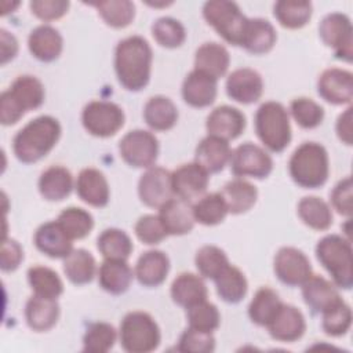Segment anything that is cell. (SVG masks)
I'll return each instance as SVG.
<instances>
[{
    "label": "cell",
    "instance_id": "cell-53",
    "mask_svg": "<svg viewBox=\"0 0 353 353\" xmlns=\"http://www.w3.org/2000/svg\"><path fill=\"white\" fill-rule=\"evenodd\" d=\"M137 237L148 245H154L163 241L168 234L159 218V215H142L134 226Z\"/></svg>",
    "mask_w": 353,
    "mask_h": 353
},
{
    "label": "cell",
    "instance_id": "cell-30",
    "mask_svg": "<svg viewBox=\"0 0 353 353\" xmlns=\"http://www.w3.org/2000/svg\"><path fill=\"white\" fill-rule=\"evenodd\" d=\"M230 65L228 50L215 41L201 44L194 54V69L200 70L214 79L222 77Z\"/></svg>",
    "mask_w": 353,
    "mask_h": 353
},
{
    "label": "cell",
    "instance_id": "cell-3",
    "mask_svg": "<svg viewBox=\"0 0 353 353\" xmlns=\"http://www.w3.org/2000/svg\"><path fill=\"white\" fill-rule=\"evenodd\" d=\"M43 83L30 74L18 76L11 87L0 97V121L3 125H12L29 110L40 108L44 102Z\"/></svg>",
    "mask_w": 353,
    "mask_h": 353
},
{
    "label": "cell",
    "instance_id": "cell-24",
    "mask_svg": "<svg viewBox=\"0 0 353 353\" xmlns=\"http://www.w3.org/2000/svg\"><path fill=\"white\" fill-rule=\"evenodd\" d=\"M59 312L57 299L33 294L25 305V320L30 330L44 332L57 324Z\"/></svg>",
    "mask_w": 353,
    "mask_h": 353
},
{
    "label": "cell",
    "instance_id": "cell-28",
    "mask_svg": "<svg viewBox=\"0 0 353 353\" xmlns=\"http://www.w3.org/2000/svg\"><path fill=\"white\" fill-rule=\"evenodd\" d=\"M230 156L232 150L226 141L207 135L196 148L194 163L208 174H215L223 170V167L230 161Z\"/></svg>",
    "mask_w": 353,
    "mask_h": 353
},
{
    "label": "cell",
    "instance_id": "cell-22",
    "mask_svg": "<svg viewBox=\"0 0 353 353\" xmlns=\"http://www.w3.org/2000/svg\"><path fill=\"white\" fill-rule=\"evenodd\" d=\"M218 92L216 79L193 69L182 83V98L192 108H207L214 103Z\"/></svg>",
    "mask_w": 353,
    "mask_h": 353
},
{
    "label": "cell",
    "instance_id": "cell-2",
    "mask_svg": "<svg viewBox=\"0 0 353 353\" xmlns=\"http://www.w3.org/2000/svg\"><path fill=\"white\" fill-rule=\"evenodd\" d=\"M61 124L52 116H39L21 128L12 139L15 157L25 163H36L47 156L61 137Z\"/></svg>",
    "mask_w": 353,
    "mask_h": 353
},
{
    "label": "cell",
    "instance_id": "cell-36",
    "mask_svg": "<svg viewBox=\"0 0 353 353\" xmlns=\"http://www.w3.org/2000/svg\"><path fill=\"white\" fill-rule=\"evenodd\" d=\"M216 294L228 303H239L247 294L248 283L244 273L233 266L228 265L215 279Z\"/></svg>",
    "mask_w": 353,
    "mask_h": 353
},
{
    "label": "cell",
    "instance_id": "cell-5",
    "mask_svg": "<svg viewBox=\"0 0 353 353\" xmlns=\"http://www.w3.org/2000/svg\"><path fill=\"white\" fill-rule=\"evenodd\" d=\"M316 256L338 288H352L353 256L349 239H345L339 234L324 236L316 245Z\"/></svg>",
    "mask_w": 353,
    "mask_h": 353
},
{
    "label": "cell",
    "instance_id": "cell-8",
    "mask_svg": "<svg viewBox=\"0 0 353 353\" xmlns=\"http://www.w3.org/2000/svg\"><path fill=\"white\" fill-rule=\"evenodd\" d=\"M203 17L225 41L243 46L248 18L234 1L210 0L203 6Z\"/></svg>",
    "mask_w": 353,
    "mask_h": 353
},
{
    "label": "cell",
    "instance_id": "cell-40",
    "mask_svg": "<svg viewBox=\"0 0 353 353\" xmlns=\"http://www.w3.org/2000/svg\"><path fill=\"white\" fill-rule=\"evenodd\" d=\"M279 294L270 287H261L248 306V316L256 325L266 327L281 306Z\"/></svg>",
    "mask_w": 353,
    "mask_h": 353
},
{
    "label": "cell",
    "instance_id": "cell-19",
    "mask_svg": "<svg viewBox=\"0 0 353 353\" xmlns=\"http://www.w3.org/2000/svg\"><path fill=\"white\" fill-rule=\"evenodd\" d=\"M205 128L208 135L228 142L241 135L245 128V116L237 108L222 105L207 116Z\"/></svg>",
    "mask_w": 353,
    "mask_h": 353
},
{
    "label": "cell",
    "instance_id": "cell-16",
    "mask_svg": "<svg viewBox=\"0 0 353 353\" xmlns=\"http://www.w3.org/2000/svg\"><path fill=\"white\" fill-rule=\"evenodd\" d=\"M317 92L328 103H350L353 99V74L339 68L325 69L317 80Z\"/></svg>",
    "mask_w": 353,
    "mask_h": 353
},
{
    "label": "cell",
    "instance_id": "cell-14",
    "mask_svg": "<svg viewBox=\"0 0 353 353\" xmlns=\"http://www.w3.org/2000/svg\"><path fill=\"white\" fill-rule=\"evenodd\" d=\"M138 196L145 205L160 208L174 197L171 172L161 167H149L138 181Z\"/></svg>",
    "mask_w": 353,
    "mask_h": 353
},
{
    "label": "cell",
    "instance_id": "cell-27",
    "mask_svg": "<svg viewBox=\"0 0 353 353\" xmlns=\"http://www.w3.org/2000/svg\"><path fill=\"white\" fill-rule=\"evenodd\" d=\"M168 270V256L163 251L149 250L138 258L134 274L143 287H157L164 283Z\"/></svg>",
    "mask_w": 353,
    "mask_h": 353
},
{
    "label": "cell",
    "instance_id": "cell-15",
    "mask_svg": "<svg viewBox=\"0 0 353 353\" xmlns=\"http://www.w3.org/2000/svg\"><path fill=\"white\" fill-rule=\"evenodd\" d=\"M208 182V172L194 161L182 164L174 172H171V185L174 196L189 203L204 194Z\"/></svg>",
    "mask_w": 353,
    "mask_h": 353
},
{
    "label": "cell",
    "instance_id": "cell-46",
    "mask_svg": "<svg viewBox=\"0 0 353 353\" xmlns=\"http://www.w3.org/2000/svg\"><path fill=\"white\" fill-rule=\"evenodd\" d=\"M321 316V328L330 336H342L352 325V309L342 298L327 307Z\"/></svg>",
    "mask_w": 353,
    "mask_h": 353
},
{
    "label": "cell",
    "instance_id": "cell-10",
    "mask_svg": "<svg viewBox=\"0 0 353 353\" xmlns=\"http://www.w3.org/2000/svg\"><path fill=\"white\" fill-rule=\"evenodd\" d=\"M321 41L332 48L335 57L345 62L353 59V29L347 15L331 12L325 15L319 25Z\"/></svg>",
    "mask_w": 353,
    "mask_h": 353
},
{
    "label": "cell",
    "instance_id": "cell-20",
    "mask_svg": "<svg viewBox=\"0 0 353 353\" xmlns=\"http://www.w3.org/2000/svg\"><path fill=\"white\" fill-rule=\"evenodd\" d=\"M270 336L280 342H295L305 334L306 321L302 312L292 306L281 303L280 309L266 325Z\"/></svg>",
    "mask_w": 353,
    "mask_h": 353
},
{
    "label": "cell",
    "instance_id": "cell-1",
    "mask_svg": "<svg viewBox=\"0 0 353 353\" xmlns=\"http://www.w3.org/2000/svg\"><path fill=\"white\" fill-rule=\"evenodd\" d=\"M152 48L142 36L120 40L114 50V70L127 91H141L150 80Z\"/></svg>",
    "mask_w": 353,
    "mask_h": 353
},
{
    "label": "cell",
    "instance_id": "cell-49",
    "mask_svg": "<svg viewBox=\"0 0 353 353\" xmlns=\"http://www.w3.org/2000/svg\"><path fill=\"white\" fill-rule=\"evenodd\" d=\"M152 36L156 43L165 48L181 47L186 39L183 25L171 17H161L152 25Z\"/></svg>",
    "mask_w": 353,
    "mask_h": 353
},
{
    "label": "cell",
    "instance_id": "cell-51",
    "mask_svg": "<svg viewBox=\"0 0 353 353\" xmlns=\"http://www.w3.org/2000/svg\"><path fill=\"white\" fill-rule=\"evenodd\" d=\"M186 319L190 328L214 332L221 324L218 307L207 299L186 309Z\"/></svg>",
    "mask_w": 353,
    "mask_h": 353
},
{
    "label": "cell",
    "instance_id": "cell-57",
    "mask_svg": "<svg viewBox=\"0 0 353 353\" xmlns=\"http://www.w3.org/2000/svg\"><path fill=\"white\" fill-rule=\"evenodd\" d=\"M336 135L338 138L347 146L352 145L353 142V132H352V106H349L343 113L339 114L338 120H336Z\"/></svg>",
    "mask_w": 353,
    "mask_h": 353
},
{
    "label": "cell",
    "instance_id": "cell-26",
    "mask_svg": "<svg viewBox=\"0 0 353 353\" xmlns=\"http://www.w3.org/2000/svg\"><path fill=\"white\" fill-rule=\"evenodd\" d=\"M302 296L314 314L323 313L327 307L341 299L336 285L319 274H312L302 284Z\"/></svg>",
    "mask_w": 353,
    "mask_h": 353
},
{
    "label": "cell",
    "instance_id": "cell-18",
    "mask_svg": "<svg viewBox=\"0 0 353 353\" xmlns=\"http://www.w3.org/2000/svg\"><path fill=\"white\" fill-rule=\"evenodd\" d=\"M36 248L54 259H65L73 251V240L58 221H50L37 228L33 237Z\"/></svg>",
    "mask_w": 353,
    "mask_h": 353
},
{
    "label": "cell",
    "instance_id": "cell-32",
    "mask_svg": "<svg viewBox=\"0 0 353 353\" xmlns=\"http://www.w3.org/2000/svg\"><path fill=\"white\" fill-rule=\"evenodd\" d=\"M73 189V176L62 165H51L39 178V192L48 201L66 199Z\"/></svg>",
    "mask_w": 353,
    "mask_h": 353
},
{
    "label": "cell",
    "instance_id": "cell-25",
    "mask_svg": "<svg viewBox=\"0 0 353 353\" xmlns=\"http://www.w3.org/2000/svg\"><path fill=\"white\" fill-rule=\"evenodd\" d=\"M30 54L41 62L55 61L63 48L61 33L51 25H40L34 28L28 37Z\"/></svg>",
    "mask_w": 353,
    "mask_h": 353
},
{
    "label": "cell",
    "instance_id": "cell-7",
    "mask_svg": "<svg viewBox=\"0 0 353 353\" xmlns=\"http://www.w3.org/2000/svg\"><path fill=\"white\" fill-rule=\"evenodd\" d=\"M121 347L128 353H149L159 347L161 334L154 319L141 310L127 313L119 330Z\"/></svg>",
    "mask_w": 353,
    "mask_h": 353
},
{
    "label": "cell",
    "instance_id": "cell-29",
    "mask_svg": "<svg viewBox=\"0 0 353 353\" xmlns=\"http://www.w3.org/2000/svg\"><path fill=\"white\" fill-rule=\"evenodd\" d=\"M134 276L127 261L105 259L99 266L98 283L103 291L112 295H120L130 288Z\"/></svg>",
    "mask_w": 353,
    "mask_h": 353
},
{
    "label": "cell",
    "instance_id": "cell-54",
    "mask_svg": "<svg viewBox=\"0 0 353 353\" xmlns=\"http://www.w3.org/2000/svg\"><path fill=\"white\" fill-rule=\"evenodd\" d=\"M69 6L65 0H33L29 4L32 14L41 21L59 19L68 12Z\"/></svg>",
    "mask_w": 353,
    "mask_h": 353
},
{
    "label": "cell",
    "instance_id": "cell-34",
    "mask_svg": "<svg viewBox=\"0 0 353 353\" xmlns=\"http://www.w3.org/2000/svg\"><path fill=\"white\" fill-rule=\"evenodd\" d=\"M276 40V30L268 19L252 18L248 19L241 47L254 55H262L273 48Z\"/></svg>",
    "mask_w": 353,
    "mask_h": 353
},
{
    "label": "cell",
    "instance_id": "cell-21",
    "mask_svg": "<svg viewBox=\"0 0 353 353\" xmlns=\"http://www.w3.org/2000/svg\"><path fill=\"white\" fill-rule=\"evenodd\" d=\"M159 218L167 234L182 236L194 226L193 205L179 197H172L159 208Z\"/></svg>",
    "mask_w": 353,
    "mask_h": 353
},
{
    "label": "cell",
    "instance_id": "cell-39",
    "mask_svg": "<svg viewBox=\"0 0 353 353\" xmlns=\"http://www.w3.org/2000/svg\"><path fill=\"white\" fill-rule=\"evenodd\" d=\"M313 7L310 1L280 0L273 6V14L279 23L287 29H301L312 18Z\"/></svg>",
    "mask_w": 353,
    "mask_h": 353
},
{
    "label": "cell",
    "instance_id": "cell-33",
    "mask_svg": "<svg viewBox=\"0 0 353 353\" xmlns=\"http://www.w3.org/2000/svg\"><path fill=\"white\" fill-rule=\"evenodd\" d=\"M143 120L154 131H168L178 121V109L168 97L156 95L145 103Z\"/></svg>",
    "mask_w": 353,
    "mask_h": 353
},
{
    "label": "cell",
    "instance_id": "cell-45",
    "mask_svg": "<svg viewBox=\"0 0 353 353\" xmlns=\"http://www.w3.org/2000/svg\"><path fill=\"white\" fill-rule=\"evenodd\" d=\"M57 221L72 240L84 239L85 236L90 234V232L94 228L92 215L80 207L65 208L58 215Z\"/></svg>",
    "mask_w": 353,
    "mask_h": 353
},
{
    "label": "cell",
    "instance_id": "cell-58",
    "mask_svg": "<svg viewBox=\"0 0 353 353\" xmlns=\"http://www.w3.org/2000/svg\"><path fill=\"white\" fill-rule=\"evenodd\" d=\"M0 50H1V65H6L8 61L14 59L18 52V41L14 34L6 29L0 30Z\"/></svg>",
    "mask_w": 353,
    "mask_h": 353
},
{
    "label": "cell",
    "instance_id": "cell-17",
    "mask_svg": "<svg viewBox=\"0 0 353 353\" xmlns=\"http://www.w3.org/2000/svg\"><path fill=\"white\" fill-rule=\"evenodd\" d=\"M263 92V80L261 74L250 68L233 70L226 79V94L233 101L250 105L256 102Z\"/></svg>",
    "mask_w": 353,
    "mask_h": 353
},
{
    "label": "cell",
    "instance_id": "cell-6",
    "mask_svg": "<svg viewBox=\"0 0 353 353\" xmlns=\"http://www.w3.org/2000/svg\"><path fill=\"white\" fill-rule=\"evenodd\" d=\"M255 132L272 152H283L291 142V124L287 109L276 101L263 102L255 113Z\"/></svg>",
    "mask_w": 353,
    "mask_h": 353
},
{
    "label": "cell",
    "instance_id": "cell-13",
    "mask_svg": "<svg viewBox=\"0 0 353 353\" xmlns=\"http://www.w3.org/2000/svg\"><path fill=\"white\" fill-rule=\"evenodd\" d=\"M273 270L283 284L291 287L302 285L313 274L309 258L295 247H281L277 251Z\"/></svg>",
    "mask_w": 353,
    "mask_h": 353
},
{
    "label": "cell",
    "instance_id": "cell-4",
    "mask_svg": "<svg viewBox=\"0 0 353 353\" xmlns=\"http://www.w3.org/2000/svg\"><path fill=\"white\" fill-rule=\"evenodd\" d=\"M288 171L292 181L305 189L323 186L330 174V160L325 148L317 142L301 143L290 157Z\"/></svg>",
    "mask_w": 353,
    "mask_h": 353
},
{
    "label": "cell",
    "instance_id": "cell-48",
    "mask_svg": "<svg viewBox=\"0 0 353 353\" xmlns=\"http://www.w3.org/2000/svg\"><path fill=\"white\" fill-rule=\"evenodd\" d=\"M194 263L201 277L214 280L229 265V259L219 247L203 245L196 252Z\"/></svg>",
    "mask_w": 353,
    "mask_h": 353
},
{
    "label": "cell",
    "instance_id": "cell-35",
    "mask_svg": "<svg viewBox=\"0 0 353 353\" xmlns=\"http://www.w3.org/2000/svg\"><path fill=\"white\" fill-rule=\"evenodd\" d=\"M221 194L228 205L229 212L234 215L244 214L251 210L258 199L256 188L248 181H244L243 178L229 181L223 186Z\"/></svg>",
    "mask_w": 353,
    "mask_h": 353
},
{
    "label": "cell",
    "instance_id": "cell-52",
    "mask_svg": "<svg viewBox=\"0 0 353 353\" xmlns=\"http://www.w3.org/2000/svg\"><path fill=\"white\" fill-rule=\"evenodd\" d=\"M176 349L185 353H211L215 349V338L212 332H205L189 327L181 334Z\"/></svg>",
    "mask_w": 353,
    "mask_h": 353
},
{
    "label": "cell",
    "instance_id": "cell-23",
    "mask_svg": "<svg viewBox=\"0 0 353 353\" xmlns=\"http://www.w3.org/2000/svg\"><path fill=\"white\" fill-rule=\"evenodd\" d=\"M76 190L84 203L98 208L105 207L110 199L106 176L102 171L94 167H88L80 171L76 181Z\"/></svg>",
    "mask_w": 353,
    "mask_h": 353
},
{
    "label": "cell",
    "instance_id": "cell-44",
    "mask_svg": "<svg viewBox=\"0 0 353 353\" xmlns=\"http://www.w3.org/2000/svg\"><path fill=\"white\" fill-rule=\"evenodd\" d=\"M98 14L108 26L121 29L128 26L135 17V6L130 0H108L94 3Z\"/></svg>",
    "mask_w": 353,
    "mask_h": 353
},
{
    "label": "cell",
    "instance_id": "cell-47",
    "mask_svg": "<svg viewBox=\"0 0 353 353\" xmlns=\"http://www.w3.org/2000/svg\"><path fill=\"white\" fill-rule=\"evenodd\" d=\"M117 339L114 327L109 323H92L83 336V350L91 353L109 352Z\"/></svg>",
    "mask_w": 353,
    "mask_h": 353
},
{
    "label": "cell",
    "instance_id": "cell-11",
    "mask_svg": "<svg viewBox=\"0 0 353 353\" xmlns=\"http://www.w3.org/2000/svg\"><path fill=\"white\" fill-rule=\"evenodd\" d=\"M119 152L128 165L149 168L157 160L159 141L150 131L132 130L120 139Z\"/></svg>",
    "mask_w": 353,
    "mask_h": 353
},
{
    "label": "cell",
    "instance_id": "cell-41",
    "mask_svg": "<svg viewBox=\"0 0 353 353\" xmlns=\"http://www.w3.org/2000/svg\"><path fill=\"white\" fill-rule=\"evenodd\" d=\"M97 247L105 259L121 261H127L134 248L130 236L117 228L105 229L98 236Z\"/></svg>",
    "mask_w": 353,
    "mask_h": 353
},
{
    "label": "cell",
    "instance_id": "cell-31",
    "mask_svg": "<svg viewBox=\"0 0 353 353\" xmlns=\"http://www.w3.org/2000/svg\"><path fill=\"white\" fill-rule=\"evenodd\" d=\"M170 292L172 301L185 309L205 301L208 295L204 280L199 274L189 272L181 273L174 279Z\"/></svg>",
    "mask_w": 353,
    "mask_h": 353
},
{
    "label": "cell",
    "instance_id": "cell-12",
    "mask_svg": "<svg viewBox=\"0 0 353 353\" xmlns=\"http://www.w3.org/2000/svg\"><path fill=\"white\" fill-rule=\"evenodd\" d=\"M230 170L234 176L243 178H266L273 170V160L261 146L252 142L239 145L230 156Z\"/></svg>",
    "mask_w": 353,
    "mask_h": 353
},
{
    "label": "cell",
    "instance_id": "cell-43",
    "mask_svg": "<svg viewBox=\"0 0 353 353\" xmlns=\"http://www.w3.org/2000/svg\"><path fill=\"white\" fill-rule=\"evenodd\" d=\"M229 210L221 193H210L199 199L193 205L194 221L204 226H214L221 223Z\"/></svg>",
    "mask_w": 353,
    "mask_h": 353
},
{
    "label": "cell",
    "instance_id": "cell-9",
    "mask_svg": "<svg viewBox=\"0 0 353 353\" xmlns=\"http://www.w3.org/2000/svg\"><path fill=\"white\" fill-rule=\"evenodd\" d=\"M123 109L109 101H91L81 113L84 128L94 137L108 138L114 135L124 125Z\"/></svg>",
    "mask_w": 353,
    "mask_h": 353
},
{
    "label": "cell",
    "instance_id": "cell-50",
    "mask_svg": "<svg viewBox=\"0 0 353 353\" xmlns=\"http://www.w3.org/2000/svg\"><path fill=\"white\" fill-rule=\"evenodd\" d=\"M290 112L296 124L306 130L319 127L324 120L323 106L306 97L292 99L290 103Z\"/></svg>",
    "mask_w": 353,
    "mask_h": 353
},
{
    "label": "cell",
    "instance_id": "cell-56",
    "mask_svg": "<svg viewBox=\"0 0 353 353\" xmlns=\"http://www.w3.org/2000/svg\"><path fill=\"white\" fill-rule=\"evenodd\" d=\"M23 259V250L14 239H3L0 268L3 272H14Z\"/></svg>",
    "mask_w": 353,
    "mask_h": 353
},
{
    "label": "cell",
    "instance_id": "cell-38",
    "mask_svg": "<svg viewBox=\"0 0 353 353\" xmlns=\"http://www.w3.org/2000/svg\"><path fill=\"white\" fill-rule=\"evenodd\" d=\"M97 270V263L91 252L84 248L73 250L63 259V272L68 280L76 285H84L92 281Z\"/></svg>",
    "mask_w": 353,
    "mask_h": 353
},
{
    "label": "cell",
    "instance_id": "cell-55",
    "mask_svg": "<svg viewBox=\"0 0 353 353\" xmlns=\"http://www.w3.org/2000/svg\"><path fill=\"white\" fill-rule=\"evenodd\" d=\"M331 203L338 214L343 216H352V178L346 176L341 179L331 192Z\"/></svg>",
    "mask_w": 353,
    "mask_h": 353
},
{
    "label": "cell",
    "instance_id": "cell-37",
    "mask_svg": "<svg viewBox=\"0 0 353 353\" xmlns=\"http://www.w3.org/2000/svg\"><path fill=\"white\" fill-rule=\"evenodd\" d=\"M296 211L301 221L310 229L327 230L332 225L331 208L320 197L306 196L301 199Z\"/></svg>",
    "mask_w": 353,
    "mask_h": 353
},
{
    "label": "cell",
    "instance_id": "cell-42",
    "mask_svg": "<svg viewBox=\"0 0 353 353\" xmlns=\"http://www.w3.org/2000/svg\"><path fill=\"white\" fill-rule=\"evenodd\" d=\"M28 281L36 295L57 299L63 292V283L58 273L47 266L34 265L28 269Z\"/></svg>",
    "mask_w": 353,
    "mask_h": 353
}]
</instances>
